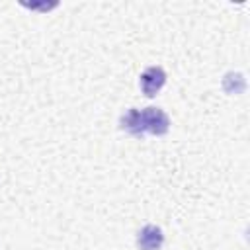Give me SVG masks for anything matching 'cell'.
<instances>
[{
    "mask_svg": "<svg viewBox=\"0 0 250 250\" xmlns=\"http://www.w3.org/2000/svg\"><path fill=\"white\" fill-rule=\"evenodd\" d=\"M139 123H141L143 137L145 135L162 137L170 131V117L162 107L148 105V107L139 109Z\"/></svg>",
    "mask_w": 250,
    "mask_h": 250,
    "instance_id": "6da1fadb",
    "label": "cell"
},
{
    "mask_svg": "<svg viewBox=\"0 0 250 250\" xmlns=\"http://www.w3.org/2000/svg\"><path fill=\"white\" fill-rule=\"evenodd\" d=\"M166 84V70L162 66H148L139 78V86L146 98H154Z\"/></svg>",
    "mask_w": 250,
    "mask_h": 250,
    "instance_id": "7a4b0ae2",
    "label": "cell"
},
{
    "mask_svg": "<svg viewBox=\"0 0 250 250\" xmlns=\"http://www.w3.org/2000/svg\"><path fill=\"white\" fill-rule=\"evenodd\" d=\"M164 246V232L158 225H145L137 232V248L139 250H160Z\"/></svg>",
    "mask_w": 250,
    "mask_h": 250,
    "instance_id": "3957f363",
    "label": "cell"
},
{
    "mask_svg": "<svg viewBox=\"0 0 250 250\" xmlns=\"http://www.w3.org/2000/svg\"><path fill=\"white\" fill-rule=\"evenodd\" d=\"M119 127H121V131L129 133L131 137L141 139V137H143V131H141V123H139V109H137V107L127 109V111L119 117Z\"/></svg>",
    "mask_w": 250,
    "mask_h": 250,
    "instance_id": "277c9868",
    "label": "cell"
}]
</instances>
